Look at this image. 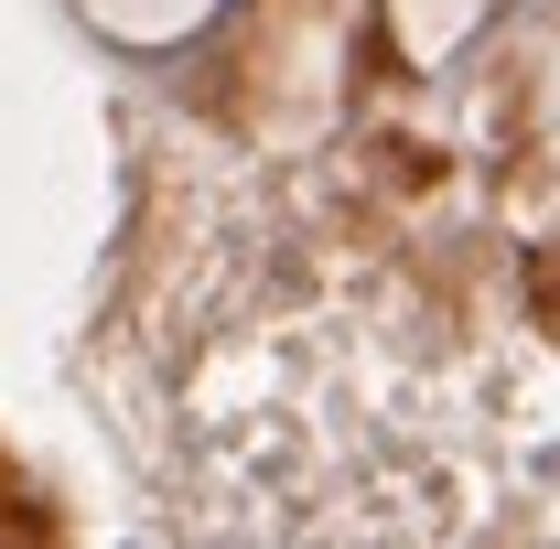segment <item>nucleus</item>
Listing matches in <instances>:
<instances>
[{"label": "nucleus", "mask_w": 560, "mask_h": 549, "mask_svg": "<svg viewBox=\"0 0 560 549\" xmlns=\"http://www.w3.org/2000/svg\"><path fill=\"white\" fill-rule=\"evenodd\" d=\"M486 11L495 0H388V33H399L410 66H442V55H464L486 33Z\"/></svg>", "instance_id": "7ed1b4c3"}, {"label": "nucleus", "mask_w": 560, "mask_h": 549, "mask_svg": "<svg viewBox=\"0 0 560 549\" xmlns=\"http://www.w3.org/2000/svg\"><path fill=\"white\" fill-rule=\"evenodd\" d=\"M248 75H259V86H291L302 119H313V108L335 97V75H346V0H270Z\"/></svg>", "instance_id": "f257e3e1"}, {"label": "nucleus", "mask_w": 560, "mask_h": 549, "mask_svg": "<svg viewBox=\"0 0 560 549\" xmlns=\"http://www.w3.org/2000/svg\"><path fill=\"white\" fill-rule=\"evenodd\" d=\"M528 119H539V151L560 162V44L539 55V97H528Z\"/></svg>", "instance_id": "20e7f679"}, {"label": "nucleus", "mask_w": 560, "mask_h": 549, "mask_svg": "<svg viewBox=\"0 0 560 549\" xmlns=\"http://www.w3.org/2000/svg\"><path fill=\"white\" fill-rule=\"evenodd\" d=\"M108 44H130V55H162V44H184V33H206L215 0H75Z\"/></svg>", "instance_id": "f03ea898"}]
</instances>
